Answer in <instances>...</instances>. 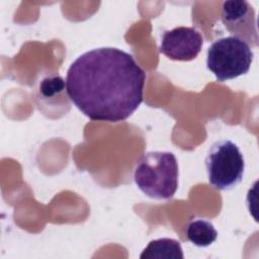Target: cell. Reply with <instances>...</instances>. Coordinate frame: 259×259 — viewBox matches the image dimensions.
<instances>
[{"instance_id": "obj_1", "label": "cell", "mask_w": 259, "mask_h": 259, "mask_svg": "<svg viewBox=\"0 0 259 259\" xmlns=\"http://www.w3.org/2000/svg\"><path fill=\"white\" fill-rule=\"evenodd\" d=\"M145 71L128 53L98 48L79 56L66 76L70 100L89 119L118 122L143 102Z\"/></svg>"}, {"instance_id": "obj_4", "label": "cell", "mask_w": 259, "mask_h": 259, "mask_svg": "<svg viewBox=\"0 0 259 259\" xmlns=\"http://www.w3.org/2000/svg\"><path fill=\"white\" fill-rule=\"evenodd\" d=\"M208 182L219 190H231L244 176L245 160L239 147L230 140L213 143L205 158Z\"/></svg>"}, {"instance_id": "obj_7", "label": "cell", "mask_w": 259, "mask_h": 259, "mask_svg": "<svg viewBox=\"0 0 259 259\" xmlns=\"http://www.w3.org/2000/svg\"><path fill=\"white\" fill-rule=\"evenodd\" d=\"M141 259H183L184 254L179 241L161 238L151 241L140 255Z\"/></svg>"}, {"instance_id": "obj_6", "label": "cell", "mask_w": 259, "mask_h": 259, "mask_svg": "<svg viewBox=\"0 0 259 259\" xmlns=\"http://www.w3.org/2000/svg\"><path fill=\"white\" fill-rule=\"evenodd\" d=\"M203 37L192 26H178L165 30L161 37L159 51L174 61H191L200 53Z\"/></svg>"}, {"instance_id": "obj_8", "label": "cell", "mask_w": 259, "mask_h": 259, "mask_svg": "<svg viewBox=\"0 0 259 259\" xmlns=\"http://www.w3.org/2000/svg\"><path fill=\"white\" fill-rule=\"evenodd\" d=\"M186 238L196 247H208L218 238V232L213 225L205 220L191 221L186 228Z\"/></svg>"}, {"instance_id": "obj_2", "label": "cell", "mask_w": 259, "mask_h": 259, "mask_svg": "<svg viewBox=\"0 0 259 259\" xmlns=\"http://www.w3.org/2000/svg\"><path fill=\"white\" fill-rule=\"evenodd\" d=\"M178 176L175 155L163 151L145 153L134 171V180L138 188L147 196L159 200H167L174 196L178 188Z\"/></svg>"}, {"instance_id": "obj_9", "label": "cell", "mask_w": 259, "mask_h": 259, "mask_svg": "<svg viewBox=\"0 0 259 259\" xmlns=\"http://www.w3.org/2000/svg\"><path fill=\"white\" fill-rule=\"evenodd\" d=\"M65 84H64V80L57 76V77H53V78H46L42 80L41 84H40V92L44 96H52L54 94H58L61 91L64 90Z\"/></svg>"}, {"instance_id": "obj_5", "label": "cell", "mask_w": 259, "mask_h": 259, "mask_svg": "<svg viewBox=\"0 0 259 259\" xmlns=\"http://www.w3.org/2000/svg\"><path fill=\"white\" fill-rule=\"evenodd\" d=\"M221 18L224 26L233 36L252 47L259 45L255 11L248 1H225L222 5Z\"/></svg>"}, {"instance_id": "obj_3", "label": "cell", "mask_w": 259, "mask_h": 259, "mask_svg": "<svg viewBox=\"0 0 259 259\" xmlns=\"http://www.w3.org/2000/svg\"><path fill=\"white\" fill-rule=\"evenodd\" d=\"M253 51L242 39L233 35L214 40L207 50L206 67L224 82L245 75L253 61Z\"/></svg>"}]
</instances>
